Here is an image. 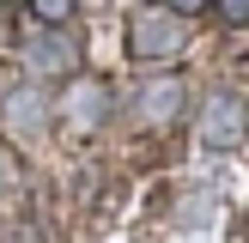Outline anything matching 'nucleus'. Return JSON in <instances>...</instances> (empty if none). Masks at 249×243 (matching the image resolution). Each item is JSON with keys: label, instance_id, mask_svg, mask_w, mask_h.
I'll list each match as a JSON object with an SVG mask.
<instances>
[{"label": "nucleus", "instance_id": "5", "mask_svg": "<svg viewBox=\"0 0 249 243\" xmlns=\"http://www.w3.org/2000/svg\"><path fill=\"white\" fill-rule=\"evenodd\" d=\"M195 140L207 152H237L249 140V97L237 85H213V91L195 104Z\"/></svg>", "mask_w": 249, "mask_h": 243}, {"label": "nucleus", "instance_id": "2", "mask_svg": "<svg viewBox=\"0 0 249 243\" xmlns=\"http://www.w3.org/2000/svg\"><path fill=\"white\" fill-rule=\"evenodd\" d=\"M109 116H116V85L109 79H97V73L61 79V91H55V128L67 134V140H97V134L109 128Z\"/></svg>", "mask_w": 249, "mask_h": 243}, {"label": "nucleus", "instance_id": "8", "mask_svg": "<svg viewBox=\"0 0 249 243\" xmlns=\"http://www.w3.org/2000/svg\"><path fill=\"white\" fill-rule=\"evenodd\" d=\"M31 18L36 24H73L79 18V0H31Z\"/></svg>", "mask_w": 249, "mask_h": 243}, {"label": "nucleus", "instance_id": "6", "mask_svg": "<svg viewBox=\"0 0 249 243\" xmlns=\"http://www.w3.org/2000/svg\"><path fill=\"white\" fill-rule=\"evenodd\" d=\"M195 116V85L182 73H152V79L134 91V122L140 128H177Z\"/></svg>", "mask_w": 249, "mask_h": 243}, {"label": "nucleus", "instance_id": "10", "mask_svg": "<svg viewBox=\"0 0 249 243\" xmlns=\"http://www.w3.org/2000/svg\"><path fill=\"white\" fill-rule=\"evenodd\" d=\"M213 12L225 31H249V0H213Z\"/></svg>", "mask_w": 249, "mask_h": 243}, {"label": "nucleus", "instance_id": "1", "mask_svg": "<svg viewBox=\"0 0 249 243\" xmlns=\"http://www.w3.org/2000/svg\"><path fill=\"white\" fill-rule=\"evenodd\" d=\"M182 49H189V18H177L164 0H140V6L128 12V24H122V55L128 61L164 67V61L182 55Z\"/></svg>", "mask_w": 249, "mask_h": 243}, {"label": "nucleus", "instance_id": "7", "mask_svg": "<svg viewBox=\"0 0 249 243\" xmlns=\"http://www.w3.org/2000/svg\"><path fill=\"white\" fill-rule=\"evenodd\" d=\"M213 213H219V194L213 189H195L189 201H177V231H201Z\"/></svg>", "mask_w": 249, "mask_h": 243}, {"label": "nucleus", "instance_id": "9", "mask_svg": "<svg viewBox=\"0 0 249 243\" xmlns=\"http://www.w3.org/2000/svg\"><path fill=\"white\" fill-rule=\"evenodd\" d=\"M18 182H24V164H18V146H6V140H0V201H6V194L18 189Z\"/></svg>", "mask_w": 249, "mask_h": 243}, {"label": "nucleus", "instance_id": "3", "mask_svg": "<svg viewBox=\"0 0 249 243\" xmlns=\"http://www.w3.org/2000/svg\"><path fill=\"white\" fill-rule=\"evenodd\" d=\"M18 67L36 85H61L73 73H85V36H73V24H36L18 43Z\"/></svg>", "mask_w": 249, "mask_h": 243}, {"label": "nucleus", "instance_id": "4", "mask_svg": "<svg viewBox=\"0 0 249 243\" xmlns=\"http://www.w3.org/2000/svg\"><path fill=\"white\" fill-rule=\"evenodd\" d=\"M49 134H55V91L36 85V79L6 85V91H0V140L24 152V146L49 140Z\"/></svg>", "mask_w": 249, "mask_h": 243}, {"label": "nucleus", "instance_id": "11", "mask_svg": "<svg viewBox=\"0 0 249 243\" xmlns=\"http://www.w3.org/2000/svg\"><path fill=\"white\" fill-rule=\"evenodd\" d=\"M170 12H177V18H207V12H213V0H164Z\"/></svg>", "mask_w": 249, "mask_h": 243}]
</instances>
